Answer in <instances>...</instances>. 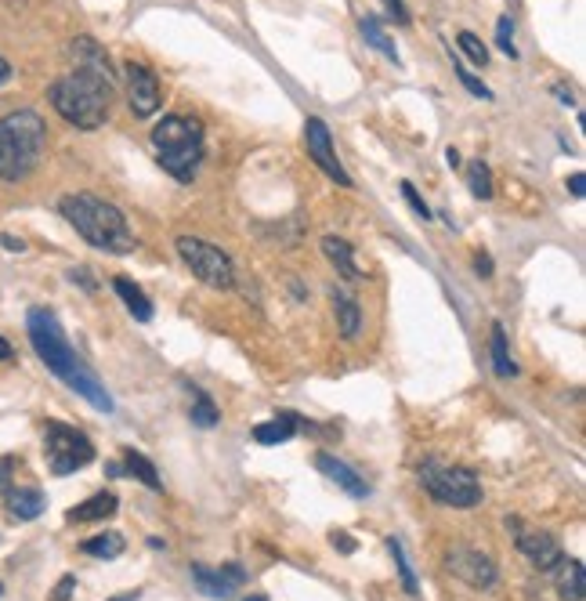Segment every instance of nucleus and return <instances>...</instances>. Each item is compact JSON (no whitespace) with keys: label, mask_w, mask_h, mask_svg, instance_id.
<instances>
[{"label":"nucleus","mask_w":586,"mask_h":601,"mask_svg":"<svg viewBox=\"0 0 586 601\" xmlns=\"http://www.w3.org/2000/svg\"><path fill=\"white\" fill-rule=\"evenodd\" d=\"M26 330H29V341H33V352L44 359V366L55 373L58 381L66 384V388H73L80 399L91 402L98 413L116 410L113 395L105 392V384L98 381V373L91 370V366L73 352V344L66 341L55 312H48V308H33V312L26 315Z\"/></svg>","instance_id":"obj_1"},{"label":"nucleus","mask_w":586,"mask_h":601,"mask_svg":"<svg viewBox=\"0 0 586 601\" xmlns=\"http://www.w3.org/2000/svg\"><path fill=\"white\" fill-rule=\"evenodd\" d=\"M55 113L66 124L80 127V131H98L113 113V80L95 73V69H80L58 77L48 91Z\"/></svg>","instance_id":"obj_2"},{"label":"nucleus","mask_w":586,"mask_h":601,"mask_svg":"<svg viewBox=\"0 0 586 601\" xmlns=\"http://www.w3.org/2000/svg\"><path fill=\"white\" fill-rule=\"evenodd\" d=\"M58 210L76 229V236H84L91 247L105 250V254H131L134 250V236L116 203L98 200L91 192H69L62 196Z\"/></svg>","instance_id":"obj_3"},{"label":"nucleus","mask_w":586,"mask_h":601,"mask_svg":"<svg viewBox=\"0 0 586 601\" xmlns=\"http://www.w3.org/2000/svg\"><path fill=\"white\" fill-rule=\"evenodd\" d=\"M44 145H48V127L33 109L4 116L0 120V178L22 182L26 174L37 171Z\"/></svg>","instance_id":"obj_4"},{"label":"nucleus","mask_w":586,"mask_h":601,"mask_svg":"<svg viewBox=\"0 0 586 601\" xmlns=\"http://www.w3.org/2000/svg\"><path fill=\"white\" fill-rule=\"evenodd\" d=\"M152 149L171 178L192 182L203 163V127L192 116H163L160 124L152 127Z\"/></svg>","instance_id":"obj_5"},{"label":"nucleus","mask_w":586,"mask_h":601,"mask_svg":"<svg viewBox=\"0 0 586 601\" xmlns=\"http://www.w3.org/2000/svg\"><path fill=\"white\" fill-rule=\"evenodd\" d=\"M420 482H424L427 497L442 507H456V511H471L482 504V482L467 468H449V464H435L427 460L420 468Z\"/></svg>","instance_id":"obj_6"},{"label":"nucleus","mask_w":586,"mask_h":601,"mask_svg":"<svg viewBox=\"0 0 586 601\" xmlns=\"http://www.w3.org/2000/svg\"><path fill=\"white\" fill-rule=\"evenodd\" d=\"M174 247H178L181 261L192 268V276L210 290H232L236 287V268L228 261V254L207 239H196V236H178L174 239Z\"/></svg>","instance_id":"obj_7"},{"label":"nucleus","mask_w":586,"mask_h":601,"mask_svg":"<svg viewBox=\"0 0 586 601\" xmlns=\"http://www.w3.org/2000/svg\"><path fill=\"white\" fill-rule=\"evenodd\" d=\"M44 457H48L51 475H73V471L87 468L95 460V446H91L84 431L51 420L44 428Z\"/></svg>","instance_id":"obj_8"},{"label":"nucleus","mask_w":586,"mask_h":601,"mask_svg":"<svg viewBox=\"0 0 586 601\" xmlns=\"http://www.w3.org/2000/svg\"><path fill=\"white\" fill-rule=\"evenodd\" d=\"M304 145H308V156H312L315 167H319L322 174H330L337 185L351 189V174L344 171L341 160H337V153H333L330 127H326L322 116H308V120H304Z\"/></svg>","instance_id":"obj_9"},{"label":"nucleus","mask_w":586,"mask_h":601,"mask_svg":"<svg viewBox=\"0 0 586 601\" xmlns=\"http://www.w3.org/2000/svg\"><path fill=\"white\" fill-rule=\"evenodd\" d=\"M445 569L456 576V580H464L467 587L474 591H485L496 583V565H492L489 554L474 551V547H453V551L445 554Z\"/></svg>","instance_id":"obj_10"},{"label":"nucleus","mask_w":586,"mask_h":601,"mask_svg":"<svg viewBox=\"0 0 586 601\" xmlns=\"http://www.w3.org/2000/svg\"><path fill=\"white\" fill-rule=\"evenodd\" d=\"M511 525L518 529V533H514V544H518V551L525 554L536 569L550 573V569L565 558V554H561V544L550 533H543V529H525V525H518V522H511Z\"/></svg>","instance_id":"obj_11"},{"label":"nucleus","mask_w":586,"mask_h":601,"mask_svg":"<svg viewBox=\"0 0 586 601\" xmlns=\"http://www.w3.org/2000/svg\"><path fill=\"white\" fill-rule=\"evenodd\" d=\"M127 102H131L134 116H152L160 109V80L152 77V69L138 66V62H127Z\"/></svg>","instance_id":"obj_12"},{"label":"nucleus","mask_w":586,"mask_h":601,"mask_svg":"<svg viewBox=\"0 0 586 601\" xmlns=\"http://www.w3.org/2000/svg\"><path fill=\"white\" fill-rule=\"evenodd\" d=\"M315 468H319L322 475L330 478L333 486H341L348 497H355V500H366L369 497V482H366V478H362L355 468H348L344 460L333 457V453H319V457H315Z\"/></svg>","instance_id":"obj_13"},{"label":"nucleus","mask_w":586,"mask_h":601,"mask_svg":"<svg viewBox=\"0 0 586 601\" xmlns=\"http://www.w3.org/2000/svg\"><path fill=\"white\" fill-rule=\"evenodd\" d=\"M4 504H8V515L19 518V522H33V518L44 515V507H48V500H44V493H40L37 486H11L8 493H4Z\"/></svg>","instance_id":"obj_14"},{"label":"nucleus","mask_w":586,"mask_h":601,"mask_svg":"<svg viewBox=\"0 0 586 601\" xmlns=\"http://www.w3.org/2000/svg\"><path fill=\"white\" fill-rule=\"evenodd\" d=\"M330 301H333V315H337V330H341L344 341H355L362 330V308L359 301L348 294V290H330Z\"/></svg>","instance_id":"obj_15"},{"label":"nucleus","mask_w":586,"mask_h":601,"mask_svg":"<svg viewBox=\"0 0 586 601\" xmlns=\"http://www.w3.org/2000/svg\"><path fill=\"white\" fill-rule=\"evenodd\" d=\"M554 583H558L561 601H583L586 598V576H583V562L576 558H561L554 569Z\"/></svg>","instance_id":"obj_16"},{"label":"nucleus","mask_w":586,"mask_h":601,"mask_svg":"<svg viewBox=\"0 0 586 601\" xmlns=\"http://www.w3.org/2000/svg\"><path fill=\"white\" fill-rule=\"evenodd\" d=\"M322 254H326V261H330L337 272H341L348 283H355V279L362 276L359 272V265H355V250H351V243L348 239H341V236H326L322 239Z\"/></svg>","instance_id":"obj_17"},{"label":"nucleus","mask_w":586,"mask_h":601,"mask_svg":"<svg viewBox=\"0 0 586 601\" xmlns=\"http://www.w3.org/2000/svg\"><path fill=\"white\" fill-rule=\"evenodd\" d=\"M297 435V413H279L275 420H265L254 428V439L261 446H283Z\"/></svg>","instance_id":"obj_18"},{"label":"nucleus","mask_w":586,"mask_h":601,"mask_svg":"<svg viewBox=\"0 0 586 601\" xmlns=\"http://www.w3.org/2000/svg\"><path fill=\"white\" fill-rule=\"evenodd\" d=\"M116 507H120V500H116L113 493H95L91 500L76 504L66 518L69 522H105V518L116 515Z\"/></svg>","instance_id":"obj_19"},{"label":"nucleus","mask_w":586,"mask_h":601,"mask_svg":"<svg viewBox=\"0 0 586 601\" xmlns=\"http://www.w3.org/2000/svg\"><path fill=\"white\" fill-rule=\"evenodd\" d=\"M113 290L120 294V301L127 305V312H131L138 323H149V319H152V305H149V297H145L142 287H134L131 279H116Z\"/></svg>","instance_id":"obj_20"},{"label":"nucleus","mask_w":586,"mask_h":601,"mask_svg":"<svg viewBox=\"0 0 586 601\" xmlns=\"http://www.w3.org/2000/svg\"><path fill=\"white\" fill-rule=\"evenodd\" d=\"M192 580H196V587L207 594V598H221V601H225V598H232V594H236V587H232V583L221 576V569L192 565Z\"/></svg>","instance_id":"obj_21"},{"label":"nucleus","mask_w":586,"mask_h":601,"mask_svg":"<svg viewBox=\"0 0 586 601\" xmlns=\"http://www.w3.org/2000/svg\"><path fill=\"white\" fill-rule=\"evenodd\" d=\"M359 29H362V37H366L369 48L380 51V55L391 58V62H398V48L391 44L388 33H384V26H380L377 15H362V19H359Z\"/></svg>","instance_id":"obj_22"},{"label":"nucleus","mask_w":586,"mask_h":601,"mask_svg":"<svg viewBox=\"0 0 586 601\" xmlns=\"http://www.w3.org/2000/svg\"><path fill=\"white\" fill-rule=\"evenodd\" d=\"M123 468L131 471V475L138 478L142 486H149L152 493H160V489H163L160 475H156V468H152V460H145L142 453H134V449H127V453H123Z\"/></svg>","instance_id":"obj_23"},{"label":"nucleus","mask_w":586,"mask_h":601,"mask_svg":"<svg viewBox=\"0 0 586 601\" xmlns=\"http://www.w3.org/2000/svg\"><path fill=\"white\" fill-rule=\"evenodd\" d=\"M492 370L496 377H514L518 366L511 363V352H507V330L500 323L492 326Z\"/></svg>","instance_id":"obj_24"},{"label":"nucleus","mask_w":586,"mask_h":601,"mask_svg":"<svg viewBox=\"0 0 586 601\" xmlns=\"http://www.w3.org/2000/svg\"><path fill=\"white\" fill-rule=\"evenodd\" d=\"M189 392H192V424H196V428H214L221 420L218 406H214V402L207 399V392L196 388V384H192Z\"/></svg>","instance_id":"obj_25"},{"label":"nucleus","mask_w":586,"mask_h":601,"mask_svg":"<svg viewBox=\"0 0 586 601\" xmlns=\"http://www.w3.org/2000/svg\"><path fill=\"white\" fill-rule=\"evenodd\" d=\"M123 547H127V544H123L120 533H102V536H91V540H84V544H80V551L95 554V558H120Z\"/></svg>","instance_id":"obj_26"},{"label":"nucleus","mask_w":586,"mask_h":601,"mask_svg":"<svg viewBox=\"0 0 586 601\" xmlns=\"http://www.w3.org/2000/svg\"><path fill=\"white\" fill-rule=\"evenodd\" d=\"M467 185H471V196H478V200H492V171H489V163H482V160L467 163Z\"/></svg>","instance_id":"obj_27"},{"label":"nucleus","mask_w":586,"mask_h":601,"mask_svg":"<svg viewBox=\"0 0 586 601\" xmlns=\"http://www.w3.org/2000/svg\"><path fill=\"white\" fill-rule=\"evenodd\" d=\"M388 547H391V554H395L402 587H406V594H413V598H416V594H420V583H416V576H413V565H409V558H406V547H402V540H395V536L388 540Z\"/></svg>","instance_id":"obj_28"},{"label":"nucleus","mask_w":586,"mask_h":601,"mask_svg":"<svg viewBox=\"0 0 586 601\" xmlns=\"http://www.w3.org/2000/svg\"><path fill=\"white\" fill-rule=\"evenodd\" d=\"M456 44H460V51H464V55L471 58L474 66H489V48H485L482 40L474 37L471 29H464V33L456 37Z\"/></svg>","instance_id":"obj_29"},{"label":"nucleus","mask_w":586,"mask_h":601,"mask_svg":"<svg viewBox=\"0 0 586 601\" xmlns=\"http://www.w3.org/2000/svg\"><path fill=\"white\" fill-rule=\"evenodd\" d=\"M496 48H500L503 55L518 58V48H514V22H511V15H500V22H496Z\"/></svg>","instance_id":"obj_30"},{"label":"nucleus","mask_w":586,"mask_h":601,"mask_svg":"<svg viewBox=\"0 0 586 601\" xmlns=\"http://www.w3.org/2000/svg\"><path fill=\"white\" fill-rule=\"evenodd\" d=\"M453 69H456V77H460V84H464V87H467V91H471L474 98H482V102H489V98H492V91H489V87L482 84V80L474 77L471 69H464V66H460V62H456Z\"/></svg>","instance_id":"obj_31"},{"label":"nucleus","mask_w":586,"mask_h":601,"mask_svg":"<svg viewBox=\"0 0 586 601\" xmlns=\"http://www.w3.org/2000/svg\"><path fill=\"white\" fill-rule=\"evenodd\" d=\"M15 468H19L15 457H0V493H8L15 486Z\"/></svg>","instance_id":"obj_32"},{"label":"nucleus","mask_w":586,"mask_h":601,"mask_svg":"<svg viewBox=\"0 0 586 601\" xmlns=\"http://www.w3.org/2000/svg\"><path fill=\"white\" fill-rule=\"evenodd\" d=\"M402 196H406V203L416 210V214H420V218H424V221L431 218V210H427V203L420 200V192L413 189V182H402Z\"/></svg>","instance_id":"obj_33"},{"label":"nucleus","mask_w":586,"mask_h":601,"mask_svg":"<svg viewBox=\"0 0 586 601\" xmlns=\"http://www.w3.org/2000/svg\"><path fill=\"white\" fill-rule=\"evenodd\" d=\"M384 8H388V15L398 22V26H409V11H406L402 0H384Z\"/></svg>","instance_id":"obj_34"},{"label":"nucleus","mask_w":586,"mask_h":601,"mask_svg":"<svg viewBox=\"0 0 586 601\" xmlns=\"http://www.w3.org/2000/svg\"><path fill=\"white\" fill-rule=\"evenodd\" d=\"M73 587H76V580H73V576H66V580L55 587V601H69V598H73Z\"/></svg>","instance_id":"obj_35"},{"label":"nucleus","mask_w":586,"mask_h":601,"mask_svg":"<svg viewBox=\"0 0 586 601\" xmlns=\"http://www.w3.org/2000/svg\"><path fill=\"white\" fill-rule=\"evenodd\" d=\"M330 544L337 547V551H344V554L355 551V540H351V536H344V533H333V536H330Z\"/></svg>","instance_id":"obj_36"},{"label":"nucleus","mask_w":586,"mask_h":601,"mask_svg":"<svg viewBox=\"0 0 586 601\" xmlns=\"http://www.w3.org/2000/svg\"><path fill=\"white\" fill-rule=\"evenodd\" d=\"M583 185H586L583 171H576L572 178H568V189H572V196H576V200H583Z\"/></svg>","instance_id":"obj_37"},{"label":"nucleus","mask_w":586,"mask_h":601,"mask_svg":"<svg viewBox=\"0 0 586 601\" xmlns=\"http://www.w3.org/2000/svg\"><path fill=\"white\" fill-rule=\"evenodd\" d=\"M0 247H4V250H26V243H22V239H15V236H0Z\"/></svg>","instance_id":"obj_38"},{"label":"nucleus","mask_w":586,"mask_h":601,"mask_svg":"<svg viewBox=\"0 0 586 601\" xmlns=\"http://www.w3.org/2000/svg\"><path fill=\"white\" fill-rule=\"evenodd\" d=\"M478 276H492V258H489V254H478Z\"/></svg>","instance_id":"obj_39"},{"label":"nucleus","mask_w":586,"mask_h":601,"mask_svg":"<svg viewBox=\"0 0 586 601\" xmlns=\"http://www.w3.org/2000/svg\"><path fill=\"white\" fill-rule=\"evenodd\" d=\"M445 163H449V167H464V160H460L456 149H445Z\"/></svg>","instance_id":"obj_40"},{"label":"nucleus","mask_w":586,"mask_h":601,"mask_svg":"<svg viewBox=\"0 0 586 601\" xmlns=\"http://www.w3.org/2000/svg\"><path fill=\"white\" fill-rule=\"evenodd\" d=\"M11 355H15V352H11V344L4 341V337H0V363H8Z\"/></svg>","instance_id":"obj_41"},{"label":"nucleus","mask_w":586,"mask_h":601,"mask_svg":"<svg viewBox=\"0 0 586 601\" xmlns=\"http://www.w3.org/2000/svg\"><path fill=\"white\" fill-rule=\"evenodd\" d=\"M4 80H11V62H8V58H0V84H4Z\"/></svg>","instance_id":"obj_42"},{"label":"nucleus","mask_w":586,"mask_h":601,"mask_svg":"<svg viewBox=\"0 0 586 601\" xmlns=\"http://www.w3.org/2000/svg\"><path fill=\"white\" fill-rule=\"evenodd\" d=\"M113 601H138V591H127V594H120V598H113Z\"/></svg>","instance_id":"obj_43"},{"label":"nucleus","mask_w":586,"mask_h":601,"mask_svg":"<svg viewBox=\"0 0 586 601\" xmlns=\"http://www.w3.org/2000/svg\"><path fill=\"white\" fill-rule=\"evenodd\" d=\"M0 591H4V587H0Z\"/></svg>","instance_id":"obj_44"}]
</instances>
